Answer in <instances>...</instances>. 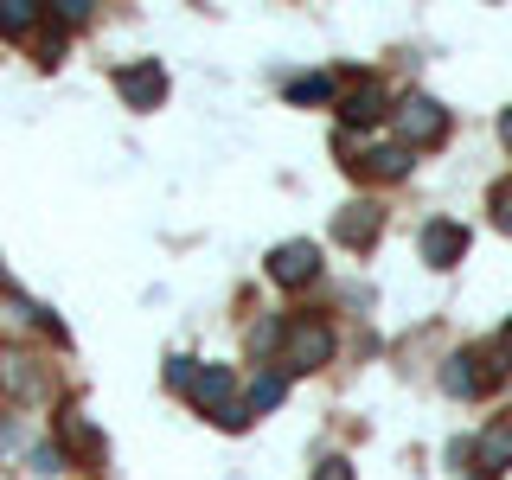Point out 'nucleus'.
<instances>
[{"instance_id":"nucleus-6","label":"nucleus","mask_w":512,"mask_h":480,"mask_svg":"<svg viewBox=\"0 0 512 480\" xmlns=\"http://www.w3.org/2000/svg\"><path fill=\"white\" fill-rule=\"evenodd\" d=\"M493 378H500V365H487L480 352H455V359L442 365V391L448 397H480Z\"/></svg>"},{"instance_id":"nucleus-11","label":"nucleus","mask_w":512,"mask_h":480,"mask_svg":"<svg viewBox=\"0 0 512 480\" xmlns=\"http://www.w3.org/2000/svg\"><path fill=\"white\" fill-rule=\"evenodd\" d=\"M474 461L487 474H506L512 468V423H493V429H480V442H474Z\"/></svg>"},{"instance_id":"nucleus-17","label":"nucleus","mask_w":512,"mask_h":480,"mask_svg":"<svg viewBox=\"0 0 512 480\" xmlns=\"http://www.w3.org/2000/svg\"><path fill=\"white\" fill-rule=\"evenodd\" d=\"M58 20L64 26H84L90 20V0H58Z\"/></svg>"},{"instance_id":"nucleus-16","label":"nucleus","mask_w":512,"mask_h":480,"mask_svg":"<svg viewBox=\"0 0 512 480\" xmlns=\"http://www.w3.org/2000/svg\"><path fill=\"white\" fill-rule=\"evenodd\" d=\"M487 205H493V224H500V231H512V180H500L487 192Z\"/></svg>"},{"instance_id":"nucleus-12","label":"nucleus","mask_w":512,"mask_h":480,"mask_svg":"<svg viewBox=\"0 0 512 480\" xmlns=\"http://www.w3.org/2000/svg\"><path fill=\"white\" fill-rule=\"evenodd\" d=\"M359 173H372V180H404V173H410V148H404V141H391V148H365Z\"/></svg>"},{"instance_id":"nucleus-1","label":"nucleus","mask_w":512,"mask_h":480,"mask_svg":"<svg viewBox=\"0 0 512 480\" xmlns=\"http://www.w3.org/2000/svg\"><path fill=\"white\" fill-rule=\"evenodd\" d=\"M397 135H404V148H436L448 135V109L436 96H404L397 103Z\"/></svg>"},{"instance_id":"nucleus-13","label":"nucleus","mask_w":512,"mask_h":480,"mask_svg":"<svg viewBox=\"0 0 512 480\" xmlns=\"http://www.w3.org/2000/svg\"><path fill=\"white\" fill-rule=\"evenodd\" d=\"M39 26V7L32 0H0V39H26Z\"/></svg>"},{"instance_id":"nucleus-5","label":"nucleus","mask_w":512,"mask_h":480,"mask_svg":"<svg viewBox=\"0 0 512 480\" xmlns=\"http://www.w3.org/2000/svg\"><path fill=\"white\" fill-rule=\"evenodd\" d=\"M116 90H122V103H128V109H154L160 96H167V71H160L154 58L122 64V71H116Z\"/></svg>"},{"instance_id":"nucleus-4","label":"nucleus","mask_w":512,"mask_h":480,"mask_svg":"<svg viewBox=\"0 0 512 480\" xmlns=\"http://www.w3.org/2000/svg\"><path fill=\"white\" fill-rule=\"evenodd\" d=\"M416 250H423V263H429V269H455V263H461V250H468V231H461L455 218H429V224H423V237H416Z\"/></svg>"},{"instance_id":"nucleus-8","label":"nucleus","mask_w":512,"mask_h":480,"mask_svg":"<svg viewBox=\"0 0 512 480\" xmlns=\"http://www.w3.org/2000/svg\"><path fill=\"white\" fill-rule=\"evenodd\" d=\"M384 116V84L378 77H352V90L340 96V122L346 128H372Z\"/></svg>"},{"instance_id":"nucleus-19","label":"nucleus","mask_w":512,"mask_h":480,"mask_svg":"<svg viewBox=\"0 0 512 480\" xmlns=\"http://www.w3.org/2000/svg\"><path fill=\"white\" fill-rule=\"evenodd\" d=\"M314 480H352V468H346V461H320Z\"/></svg>"},{"instance_id":"nucleus-7","label":"nucleus","mask_w":512,"mask_h":480,"mask_svg":"<svg viewBox=\"0 0 512 480\" xmlns=\"http://www.w3.org/2000/svg\"><path fill=\"white\" fill-rule=\"evenodd\" d=\"M186 404H192V410H205V416L231 410V372H224V365H192V378H186Z\"/></svg>"},{"instance_id":"nucleus-3","label":"nucleus","mask_w":512,"mask_h":480,"mask_svg":"<svg viewBox=\"0 0 512 480\" xmlns=\"http://www.w3.org/2000/svg\"><path fill=\"white\" fill-rule=\"evenodd\" d=\"M320 276V244H308V237H288V244L269 250V282L282 288H308Z\"/></svg>"},{"instance_id":"nucleus-15","label":"nucleus","mask_w":512,"mask_h":480,"mask_svg":"<svg viewBox=\"0 0 512 480\" xmlns=\"http://www.w3.org/2000/svg\"><path fill=\"white\" fill-rule=\"evenodd\" d=\"M333 96V77H295L288 84V103H327Z\"/></svg>"},{"instance_id":"nucleus-2","label":"nucleus","mask_w":512,"mask_h":480,"mask_svg":"<svg viewBox=\"0 0 512 480\" xmlns=\"http://www.w3.org/2000/svg\"><path fill=\"white\" fill-rule=\"evenodd\" d=\"M327 359H333V333L320 320H295L282 340V372H320Z\"/></svg>"},{"instance_id":"nucleus-14","label":"nucleus","mask_w":512,"mask_h":480,"mask_svg":"<svg viewBox=\"0 0 512 480\" xmlns=\"http://www.w3.org/2000/svg\"><path fill=\"white\" fill-rule=\"evenodd\" d=\"M282 397H288V378H282V372H263V378L250 384V397H244V404H250V416H263V410H276Z\"/></svg>"},{"instance_id":"nucleus-20","label":"nucleus","mask_w":512,"mask_h":480,"mask_svg":"<svg viewBox=\"0 0 512 480\" xmlns=\"http://www.w3.org/2000/svg\"><path fill=\"white\" fill-rule=\"evenodd\" d=\"M500 141H506V148H512V109H506V116H500Z\"/></svg>"},{"instance_id":"nucleus-9","label":"nucleus","mask_w":512,"mask_h":480,"mask_svg":"<svg viewBox=\"0 0 512 480\" xmlns=\"http://www.w3.org/2000/svg\"><path fill=\"white\" fill-rule=\"evenodd\" d=\"M378 224H384V212H378L372 199H359V205H346V212L333 218V237H340L346 250H365V244L378 237Z\"/></svg>"},{"instance_id":"nucleus-18","label":"nucleus","mask_w":512,"mask_h":480,"mask_svg":"<svg viewBox=\"0 0 512 480\" xmlns=\"http://www.w3.org/2000/svg\"><path fill=\"white\" fill-rule=\"evenodd\" d=\"M32 468H39V474H58V468H64V448H58V442L39 448V455H32Z\"/></svg>"},{"instance_id":"nucleus-21","label":"nucleus","mask_w":512,"mask_h":480,"mask_svg":"<svg viewBox=\"0 0 512 480\" xmlns=\"http://www.w3.org/2000/svg\"><path fill=\"white\" fill-rule=\"evenodd\" d=\"M506 352H512V327H506Z\"/></svg>"},{"instance_id":"nucleus-10","label":"nucleus","mask_w":512,"mask_h":480,"mask_svg":"<svg viewBox=\"0 0 512 480\" xmlns=\"http://www.w3.org/2000/svg\"><path fill=\"white\" fill-rule=\"evenodd\" d=\"M58 436H64V448H71L77 461H96V455H103V436L90 429L84 410H58Z\"/></svg>"}]
</instances>
